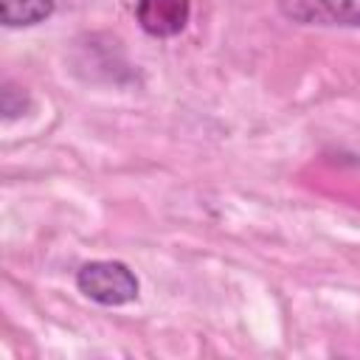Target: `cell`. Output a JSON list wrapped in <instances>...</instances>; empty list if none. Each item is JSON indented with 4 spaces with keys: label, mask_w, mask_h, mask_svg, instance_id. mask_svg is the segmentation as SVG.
Wrapping results in <instances>:
<instances>
[{
    "label": "cell",
    "mask_w": 360,
    "mask_h": 360,
    "mask_svg": "<svg viewBox=\"0 0 360 360\" xmlns=\"http://www.w3.org/2000/svg\"><path fill=\"white\" fill-rule=\"evenodd\" d=\"M25 107H28V96H25L22 90H17V87H11V84H6V87L0 90V110H3V118H6V121L22 115Z\"/></svg>",
    "instance_id": "obj_5"
},
{
    "label": "cell",
    "mask_w": 360,
    "mask_h": 360,
    "mask_svg": "<svg viewBox=\"0 0 360 360\" xmlns=\"http://www.w3.org/2000/svg\"><path fill=\"white\" fill-rule=\"evenodd\" d=\"M278 14L295 25L360 28V0H278Z\"/></svg>",
    "instance_id": "obj_2"
},
{
    "label": "cell",
    "mask_w": 360,
    "mask_h": 360,
    "mask_svg": "<svg viewBox=\"0 0 360 360\" xmlns=\"http://www.w3.org/2000/svg\"><path fill=\"white\" fill-rule=\"evenodd\" d=\"M76 287L84 298L101 307H124L138 298L141 281L124 262L96 259V262H84L76 270Z\"/></svg>",
    "instance_id": "obj_1"
},
{
    "label": "cell",
    "mask_w": 360,
    "mask_h": 360,
    "mask_svg": "<svg viewBox=\"0 0 360 360\" xmlns=\"http://www.w3.org/2000/svg\"><path fill=\"white\" fill-rule=\"evenodd\" d=\"M191 17V3L188 0H138L135 6V20L138 25L158 39L177 37Z\"/></svg>",
    "instance_id": "obj_3"
},
{
    "label": "cell",
    "mask_w": 360,
    "mask_h": 360,
    "mask_svg": "<svg viewBox=\"0 0 360 360\" xmlns=\"http://www.w3.org/2000/svg\"><path fill=\"white\" fill-rule=\"evenodd\" d=\"M56 11L53 0H0V22L6 28H31L51 20Z\"/></svg>",
    "instance_id": "obj_4"
}]
</instances>
